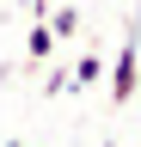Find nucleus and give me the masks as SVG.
<instances>
[{
    "label": "nucleus",
    "mask_w": 141,
    "mask_h": 147,
    "mask_svg": "<svg viewBox=\"0 0 141 147\" xmlns=\"http://www.w3.org/2000/svg\"><path fill=\"white\" fill-rule=\"evenodd\" d=\"M67 80H74V86H98V80H104V61H98L92 49H86V55H74V67H67Z\"/></svg>",
    "instance_id": "nucleus-4"
},
{
    "label": "nucleus",
    "mask_w": 141,
    "mask_h": 147,
    "mask_svg": "<svg viewBox=\"0 0 141 147\" xmlns=\"http://www.w3.org/2000/svg\"><path fill=\"white\" fill-rule=\"evenodd\" d=\"M43 25L55 31V43H67V37H80L86 18H80V6H49V12H43Z\"/></svg>",
    "instance_id": "nucleus-3"
},
{
    "label": "nucleus",
    "mask_w": 141,
    "mask_h": 147,
    "mask_svg": "<svg viewBox=\"0 0 141 147\" xmlns=\"http://www.w3.org/2000/svg\"><path fill=\"white\" fill-rule=\"evenodd\" d=\"M55 49H61V43H55V31H49L43 18H37V25L25 31V61H37V67H43V61H49Z\"/></svg>",
    "instance_id": "nucleus-2"
},
{
    "label": "nucleus",
    "mask_w": 141,
    "mask_h": 147,
    "mask_svg": "<svg viewBox=\"0 0 141 147\" xmlns=\"http://www.w3.org/2000/svg\"><path fill=\"white\" fill-rule=\"evenodd\" d=\"M67 86H74V80H67V67H49V74H43V98H61Z\"/></svg>",
    "instance_id": "nucleus-5"
},
{
    "label": "nucleus",
    "mask_w": 141,
    "mask_h": 147,
    "mask_svg": "<svg viewBox=\"0 0 141 147\" xmlns=\"http://www.w3.org/2000/svg\"><path fill=\"white\" fill-rule=\"evenodd\" d=\"M104 147H111V141H104Z\"/></svg>",
    "instance_id": "nucleus-7"
},
{
    "label": "nucleus",
    "mask_w": 141,
    "mask_h": 147,
    "mask_svg": "<svg viewBox=\"0 0 141 147\" xmlns=\"http://www.w3.org/2000/svg\"><path fill=\"white\" fill-rule=\"evenodd\" d=\"M6 147H25V141H6Z\"/></svg>",
    "instance_id": "nucleus-6"
},
{
    "label": "nucleus",
    "mask_w": 141,
    "mask_h": 147,
    "mask_svg": "<svg viewBox=\"0 0 141 147\" xmlns=\"http://www.w3.org/2000/svg\"><path fill=\"white\" fill-rule=\"evenodd\" d=\"M135 92H141V18H129V37L111 61V104H129Z\"/></svg>",
    "instance_id": "nucleus-1"
}]
</instances>
